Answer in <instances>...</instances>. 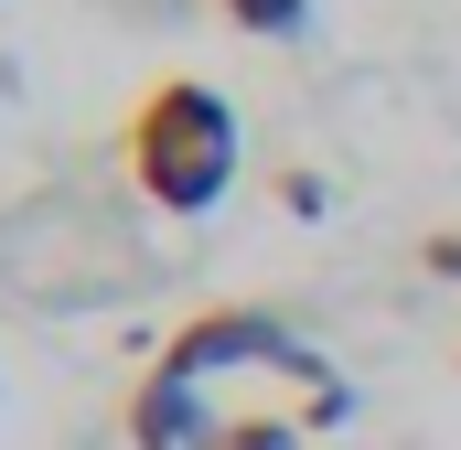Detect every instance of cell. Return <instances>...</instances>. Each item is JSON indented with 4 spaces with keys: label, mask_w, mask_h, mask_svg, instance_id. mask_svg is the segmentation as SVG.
<instances>
[{
    "label": "cell",
    "mask_w": 461,
    "mask_h": 450,
    "mask_svg": "<svg viewBox=\"0 0 461 450\" xmlns=\"http://www.w3.org/2000/svg\"><path fill=\"white\" fill-rule=\"evenodd\" d=\"M150 279V257L129 247V225L86 204H22L0 215V301L22 311H108Z\"/></svg>",
    "instance_id": "2"
},
{
    "label": "cell",
    "mask_w": 461,
    "mask_h": 450,
    "mask_svg": "<svg viewBox=\"0 0 461 450\" xmlns=\"http://www.w3.org/2000/svg\"><path fill=\"white\" fill-rule=\"evenodd\" d=\"M236 32H258V43H290L301 22H312V0H215Z\"/></svg>",
    "instance_id": "4"
},
{
    "label": "cell",
    "mask_w": 461,
    "mask_h": 450,
    "mask_svg": "<svg viewBox=\"0 0 461 450\" xmlns=\"http://www.w3.org/2000/svg\"><path fill=\"white\" fill-rule=\"evenodd\" d=\"M419 257H429V279H461V225H440V236H429Z\"/></svg>",
    "instance_id": "6"
},
{
    "label": "cell",
    "mask_w": 461,
    "mask_h": 450,
    "mask_svg": "<svg viewBox=\"0 0 461 450\" xmlns=\"http://www.w3.org/2000/svg\"><path fill=\"white\" fill-rule=\"evenodd\" d=\"M118 172H129L140 204H161V215H215L226 183H236V108L204 76L140 86V108L118 129Z\"/></svg>",
    "instance_id": "1"
},
{
    "label": "cell",
    "mask_w": 461,
    "mask_h": 450,
    "mask_svg": "<svg viewBox=\"0 0 461 450\" xmlns=\"http://www.w3.org/2000/svg\"><path fill=\"white\" fill-rule=\"evenodd\" d=\"M226 364H301V343L279 311H194L183 333L161 343V375H183V386H204V375H226Z\"/></svg>",
    "instance_id": "3"
},
{
    "label": "cell",
    "mask_w": 461,
    "mask_h": 450,
    "mask_svg": "<svg viewBox=\"0 0 461 450\" xmlns=\"http://www.w3.org/2000/svg\"><path fill=\"white\" fill-rule=\"evenodd\" d=\"M290 418H215V450H290Z\"/></svg>",
    "instance_id": "5"
}]
</instances>
